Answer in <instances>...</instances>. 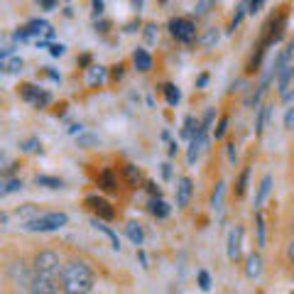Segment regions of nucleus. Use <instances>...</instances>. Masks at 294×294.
Instances as JSON below:
<instances>
[{"label": "nucleus", "instance_id": "obj_1", "mask_svg": "<svg viewBox=\"0 0 294 294\" xmlns=\"http://www.w3.org/2000/svg\"><path fill=\"white\" fill-rule=\"evenodd\" d=\"M35 277L29 284V292H40V294H52L64 289V267L59 263L56 252L44 250L35 257V267H32Z\"/></svg>", "mask_w": 294, "mask_h": 294}, {"label": "nucleus", "instance_id": "obj_9", "mask_svg": "<svg viewBox=\"0 0 294 294\" xmlns=\"http://www.w3.org/2000/svg\"><path fill=\"white\" fill-rule=\"evenodd\" d=\"M240 243H243V225H236L228 236V260L231 263L240 260Z\"/></svg>", "mask_w": 294, "mask_h": 294}, {"label": "nucleus", "instance_id": "obj_48", "mask_svg": "<svg viewBox=\"0 0 294 294\" xmlns=\"http://www.w3.org/2000/svg\"><path fill=\"white\" fill-rule=\"evenodd\" d=\"M69 133H71V135H76V133H84V127H81V125H76V123H74V125H69Z\"/></svg>", "mask_w": 294, "mask_h": 294}, {"label": "nucleus", "instance_id": "obj_30", "mask_svg": "<svg viewBox=\"0 0 294 294\" xmlns=\"http://www.w3.org/2000/svg\"><path fill=\"white\" fill-rule=\"evenodd\" d=\"M248 177H250V169L245 167L243 169V174H240V179H238V186H236V194L238 196L245 194V189H248Z\"/></svg>", "mask_w": 294, "mask_h": 294}, {"label": "nucleus", "instance_id": "obj_4", "mask_svg": "<svg viewBox=\"0 0 294 294\" xmlns=\"http://www.w3.org/2000/svg\"><path fill=\"white\" fill-rule=\"evenodd\" d=\"M292 54H294V42H289L287 49H282V54L277 56V61L272 64L275 74H277V86H280V93H289V84L294 79V64H292Z\"/></svg>", "mask_w": 294, "mask_h": 294}, {"label": "nucleus", "instance_id": "obj_55", "mask_svg": "<svg viewBox=\"0 0 294 294\" xmlns=\"http://www.w3.org/2000/svg\"><path fill=\"white\" fill-rule=\"evenodd\" d=\"M289 260H292V265H294V240H292V245H289Z\"/></svg>", "mask_w": 294, "mask_h": 294}, {"label": "nucleus", "instance_id": "obj_10", "mask_svg": "<svg viewBox=\"0 0 294 294\" xmlns=\"http://www.w3.org/2000/svg\"><path fill=\"white\" fill-rule=\"evenodd\" d=\"M27 32L29 37H42V40H52L54 37V27L49 22H44V20H32L27 25Z\"/></svg>", "mask_w": 294, "mask_h": 294}, {"label": "nucleus", "instance_id": "obj_3", "mask_svg": "<svg viewBox=\"0 0 294 294\" xmlns=\"http://www.w3.org/2000/svg\"><path fill=\"white\" fill-rule=\"evenodd\" d=\"M69 223V216L67 213H37L35 218H29V221H22V228L29 231V233H49V231H59V228H64V225Z\"/></svg>", "mask_w": 294, "mask_h": 294}, {"label": "nucleus", "instance_id": "obj_22", "mask_svg": "<svg viewBox=\"0 0 294 294\" xmlns=\"http://www.w3.org/2000/svg\"><path fill=\"white\" fill-rule=\"evenodd\" d=\"M35 184H37V186H47V189H61V186H64L61 179H56V177H44V174H37V177H35Z\"/></svg>", "mask_w": 294, "mask_h": 294}, {"label": "nucleus", "instance_id": "obj_2", "mask_svg": "<svg viewBox=\"0 0 294 294\" xmlns=\"http://www.w3.org/2000/svg\"><path fill=\"white\" fill-rule=\"evenodd\" d=\"M93 289V272L91 267L74 260L69 265H64V292L69 294H88Z\"/></svg>", "mask_w": 294, "mask_h": 294}, {"label": "nucleus", "instance_id": "obj_46", "mask_svg": "<svg viewBox=\"0 0 294 294\" xmlns=\"http://www.w3.org/2000/svg\"><path fill=\"white\" fill-rule=\"evenodd\" d=\"M206 84H209V76H206V74H201V76H199V81H196V86L201 88V86H206Z\"/></svg>", "mask_w": 294, "mask_h": 294}, {"label": "nucleus", "instance_id": "obj_51", "mask_svg": "<svg viewBox=\"0 0 294 294\" xmlns=\"http://www.w3.org/2000/svg\"><path fill=\"white\" fill-rule=\"evenodd\" d=\"M8 221H10V216H8V213H0V223H3V228L8 225Z\"/></svg>", "mask_w": 294, "mask_h": 294}, {"label": "nucleus", "instance_id": "obj_20", "mask_svg": "<svg viewBox=\"0 0 294 294\" xmlns=\"http://www.w3.org/2000/svg\"><path fill=\"white\" fill-rule=\"evenodd\" d=\"M223 194H225V184L218 182L216 184V191H213V196H211V206H213V211H223Z\"/></svg>", "mask_w": 294, "mask_h": 294}, {"label": "nucleus", "instance_id": "obj_33", "mask_svg": "<svg viewBox=\"0 0 294 294\" xmlns=\"http://www.w3.org/2000/svg\"><path fill=\"white\" fill-rule=\"evenodd\" d=\"M199 287H201L204 292H209V289H211V275L206 272V270H201V272H199Z\"/></svg>", "mask_w": 294, "mask_h": 294}, {"label": "nucleus", "instance_id": "obj_42", "mask_svg": "<svg viewBox=\"0 0 294 294\" xmlns=\"http://www.w3.org/2000/svg\"><path fill=\"white\" fill-rule=\"evenodd\" d=\"M103 15V0H93V17Z\"/></svg>", "mask_w": 294, "mask_h": 294}, {"label": "nucleus", "instance_id": "obj_13", "mask_svg": "<svg viewBox=\"0 0 294 294\" xmlns=\"http://www.w3.org/2000/svg\"><path fill=\"white\" fill-rule=\"evenodd\" d=\"M270 189H272V177L267 174V177H263V182H260V186H257V196H255V201H252V206H255L257 211L263 209V204H265Z\"/></svg>", "mask_w": 294, "mask_h": 294}, {"label": "nucleus", "instance_id": "obj_27", "mask_svg": "<svg viewBox=\"0 0 294 294\" xmlns=\"http://www.w3.org/2000/svg\"><path fill=\"white\" fill-rule=\"evenodd\" d=\"M37 213H40V211L35 209L32 204H25L22 209H17V216H20V221H29V218H35Z\"/></svg>", "mask_w": 294, "mask_h": 294}, {"label": "nucleus", "instance_id": "obj_36", "mask_svg": "<svg viewBox=\"0 0 294 294\" xmlns=\"http://www.w3.org/2000/svg\"><path fill=\"white\" fill-rule=\"evenodd\" d=\"M125 174H127V182L130 184H138V179H140V172H138V167H133V165L125 167Z\"/></svg>", "mask_w": 294, "mask_h": 294}, {"label": "nucleus", "instance_id": "obj_28", "mask_svg": "<svg viewBox=\"0 0 294 294\" xmlns=\"http://www.w3.org/2000/svg\"><path fill=\"white\" fill-rule=\"evenodd\" d=\"M79 147H93L98 145V135H88V133H79Z\"/></svg>", "mask_w": 294, "mask_h": 294}, {"label": "nucleus", "instance_id": "obj_21", "mask_svg": "<svg viewBox=\"0 0 294 294\" xmlns=\"http://www.w3.org/2000/svg\"><path fill=\"white\" fill-rule=\"evenodd\" d=\"M98 184H101L106 191H115V186H118V184H115V174H113L111 169H103V172L98 174Z\"/></svg>", "mask_w": 294, "mask_h": 294}, {"label": "nucleus", "instance_id": "obj_44", "mask_svg": "<svg viewBox=\"0 0 294 294\" xmlns=\"http://www.w3.org/2000/svg\"><path fill=\"white\" fill-rule=\"evenodd\" d=\"M162 177H165V179L172 177V165H162Z\"/></svg>", "mask_w": 294, "mask_h": 294}, {"label": "nucleus", "instance_id": "obj_53", "mask_svg": "<svg viewBox=\"0 0 294 294\" xmlns=\"http://www.w3.org/2000/svg\"><path fill=\"white\" fill-rule=\"evenodd\" d=\"M169 154H172V157L177 154V142H169Z\"/></svg>", "mask_w": 294, "mask_h": 294}, {"label": "nucleus", "instance_id": "obj_31", "mask_svg": "<svg viewBox=\"0 0 294 294\" xmlns=\"http://www.w3.org/2000/svg\"><path fill=\"white\" fill-rule=\"evenodd\" d=\"M22 152H42V142L37 140V138L25 140V142H22Z\"/></svg>", "mask_w": 294, "mask_h": 294}, {"label": "nucleus", "instance_id": "obj_7", "mask_svg": "<svg viewBox=\"0 0 294 294\" xmlns=\"http://www.w3.org/2000/svg\"><path fill=\"white\" fill-rule=\"evenodd\" d=\"M20 93H22V98L29 101L35 108H47V106L52 103V96H49L47 91H42V88H37V86H32V84L20 86Z\"/></svg>", "mask_w": 294, "mask_h": 294}, {"label": "nucleus", "instance_id": "obj_40", "mask_svg": "<svg viewBox=\"0 0 294 294\" xmlns=\"http://www.w3.org/2000/svg\"><path fill=\"white\" fill-rule=\"evenodd\" d=\"M64 52H67V47H64V44H49V54H52V56H61Z\"/></svg>", "mask_w": 294, "mask_h": 294}, {"label": "nucleus", "instance_id": "obj_32", "mask_svg": "<svg viewBox=\"0 0 294 294\" xmlns=\"http://www.w3.org/2000/svg\"><path fill=\"white\" fill-rule=\"evenodd\" d=\"M199 127V125H196ZM196 127H194V118L189 115L186 120H184V127H182V138H186V140H191V135L196 133Z\"/></svg>", "mask_w": 294, "mask_h": 294}, {"label": "nucleus", "instance_id": "obj_19", "mask_svg": "<svg viewBox=\"0 0 294 294\" xmlns=\"http://www.w3.org/2000/svg\"><path fill=\"white\" fill-rule=\"evenodd\" d=\"M125 233H127V238L133 240L135 245H142V240H145V233H142V225H140V223L130 221V223L125 225Z\"/></svg>", "mask_w": 294, "mask_h": 294}, {"label": "nucleus", "instance_id": "obj_25", "mask_svg": "<svg viewBox=\"0 0 294 294\" xmlns=\"http://www.w3.org/2000/svg\"><path fill=\"white\" fill-rule=\"evenodd\" d=\"M22 189V182L20 179H5L3 182V189H0V196H10L15 191H20Z\"/></svg>", "mask_w": 294, "mask_h": 294}, {"label": "nucleus", "instance_id": "obj_35", "mask_svg": "<svg viewBox=\"0 0 294 294\" xmlns=\"http://www.w3.org/2000/svg\"><path fill=\"white\" fill-rule=\"evenodd\" d=\"M263 5H265V0H248V15H257L263 10Z\"/></svg>", "mask_w": 294, "mask_h": 294}, {"label": "nucleus", "instance_id": "obj_8", "mask_svg": "<svg viewBox=\"0 0 294 294\" xmlns=\"http://www.w3.org/2000/svg\"><path fill=\"white\" fill-rule=\"evenodd\" d=\"M86 206L93 211L101 221H113V218H115V209H113L106 199H101V196H88V199H86Z\"/></svg>", "mask_w": 294, "mask_h": 294}, {"label": "nucleus", "instance_id": "obj_16", "mask_svg": "<svg viewBox=\"0 0 294 294\" xmlns=\"http://www.w3.org/2000/svg\"><path fill=\"white\" fill-rule=\"evenodd\" d=\"M0 67H3V71H5V74H20V71H22V59H20V56H3V59H0Z\"/></svg>", "mask_w": 294, "mask_h": 294}, {"label": "nucleus", "instance_id": "obj_37", "mask_svg": "<svg viewBox=\"0 0 294 294\" xmlns=\"http://www.w3.org/2000/svg\"><path fill=\"white\" fill-rule=\"evenodd\" d=\"M145 40H147V44L157 42V27H154V25H147V27H145Z\"/></svg>", "mask_w": 294, "mask_h": 294}, {"label": "nucleus", "instance_id": "obj_45", "mask_svg": "<svg viewBox=\"0 0 294 294\" xmlns=\"http://www.w3.org/2000/svg\"><path fill=\"white\" fill-rule=\"evenodd\" d=\"M147 191L152 196H159V186H157V184H147Z\"/></svg>", "mask_w": 294, "mask_h": 294}, {"label": "nucleus", "instance_id": "obj_18", "mask_svg": "<svg viewBox=\"0 0 294 294\" xmlns=\"http://www.w3.org/2000/svg\"><path fill=\"white\" fill-rule=\"evenodd\" d=\"M270 106H257V123H255V135H263L267 125V118H270Z\"/></svg>", "mask_w": 294, "mask_h": 294}, {"label": "nucleus", "instance_id": "obj_39", "mask_svg": "<svg viewBox=\"0 0 294 294\" xmlns=\"http://www.w3.org/2000/svg\"><path fill=\"white\" fill-rule=\"evenodd\" d=\"M284 127H287V130H294V106L287 111V115H284Z\"/></svg>", "mask_w": 294, "mask_h": 294}, {"label": "nucleus", "instance_id": "obj_43", "mask_svg": "<svg viewBox=\"0 0 294 294\" xmlns=\"http://www.w3.org/2000/svg\"><path fill=\"white\" fill-rule=\"evenodd\" d=\"M37 3L42 5L44 10H54V8H56V0H37Z\"/></svg>", "mask_w": 294, "mask_h": 294}, {"label": "nucleus", "instance_id": "obj_41", "mask_svg": "<svg viewBox=\"0 0 294 294\" xmlns=\"http://www.w3.org/2000/svg\"><path fill=\"white\" fill-rule=\"evenodd\" d=\"M213 115H216V113H213V108H209V111H206V115H204V123H201V127H206V130H209L211 123H213Z\"/></svg>", "mask_w": 294, "mask_h": 294}, {"label": "nucleus", "instance_id": "obj_38", "mask_svg": "<svg viewBox=\"0 0 294 294\" xmlns=\"http://www.w3.org/2000/svg\"><path fill=\"white\" fill-rule=\"evenodd\" d=\"M225 130H228V118H221V120H218V127H216V140L223 138Z\"/></svg>", "mask_w": 294, "mask_h": 294}, {"label": "nucleus", "instance_id": "obj_5", "mask_svg": "<svg viewBox=\"0 0 294 294\" xmlns=\"http://www.w3.org/2000/svg\"><path fill=\"white\" fill-rule=\"evenodd\" d=\"M169 32L174 40H179L184 44H191L196 40V25L191 20H184V17H177L169 22Z\"/></svg>", "mask_w": 294, "mask_h": 294}, {"label": "nucleus", "instance_id": "obj_23", "mask_svg": "<svg viewBox=\"0 0 294 294\" xmlns=\"http://www.w3.org/2000/svg\"><path fill=\"white\" fill-rule=\"evenodd\" d=\"M103 79H106V67H91L88 69V84L91 86L103 84Z\"/></svg>", "mask_w": 294, "mask_h": 294}, {"label": "nucleus", "instance_id": "obj_34", "mask_svg": "<svg viewBox=\"0 0 294 294\" xmlns=\"http://www.w3.org/2000/svg\"><path fill=\"white\" fill-rule=\"evenodd\" d=\"M257 243L265 245V218H263V213H257Z\"/></svg>", "mask_w": 294, "mask_h": 294}, {"label": "nucleus", "instance_id": "obj_6", "mask_svg": "<svg viewBox=\"0 0 294 294\" xmlns=\"http://www.w3.org/2000/svg\"><path fill=\"white\" fill-rule=\"evenodd\" d=\"M206 127H196V133L191 135V140H189V152H186V162L189 165H194L196 159H199V154L206 150V145H209V138H206Z\"/></svg>", "mask_w": 294, "mask_h": 294}, {"label": "nucleus", "instance_id": "obj_24", "mask_svg": "<svg viewBox=\"0 0 294 294\" xmlns=\"http://www.w3.org/2000/svg\"><path fill=\"white\" fill-rule=\"evenodd\" d=\"M165 98H167L169 106H177V103L182 101V91H179L174 84H167L165 86Z\"/></svg>", "mask_w": 294, "mask_h": 294}, {"label": "nucleus", "instance_id": "obj_17", "mask_svg": "<svg viewBox=\"0 0 294 294\" xmlns=\"http://www.w3.org/2000/svg\"><path fill=\"white\" fill-rule=\"evenodd\" d=\"M150 213H152L154 218H167L169 216V204L167 201H162L159 196L150 201Z\"/></svg>", "mask_w": 294, "mask_h": 294}, {"label": "nucleus", "instance_id": "obj_15", "mask_svg": "<svg viewBox=\"0 0 294 294\" xmlns=\"http://www.w3.org/2000/svg\"><path fill=\"white\" fill-rule=\"evenodd\" d=\"M133 61H135L138 71H150V69H152V56L147 54V49H135Z\"/></svg>", "mask_w": 294, "mask_h": 294}, {"label": "nucleus", "instance_id": "obj_26", "mask_svg": "<svg viewBox=\"0 0 294 294\" xmlns=\"http://www.w3.org/2000/svg\"><path fill=\"white\" fill-rule=\"evenodd\" d=\"M218 37H221V35H218V29L211 27V29H206V35L201 37V44H204V47H213V44L218 42Z\"/></svg>", "mask_w": 294, "mask_h": 294}, {"label": "nucleus", "instance_id": "obj_50", "mask_svg": "<svg viewBox=\"0 0 294 294\" xmlns=\"http://www.w3.org/2000/svg\"><path fill=\"white\" fill-rule=\"evenodd\" d=\"M228 157H231V162H236V145H228Z\"/></svg>", "mask_w": 294, "mask_h": 294}, {"label": "nucleus", "instance_id": "obj_29", "mask_svg": "<svg viewBox=\"0 0 294 294\" xmlns=\"http://www.w3.org/2000/svg\"><path fill=\"white\" fill-rule=\"evenodd\" d=\"M245 13H248V0L238 5V10H236V17H233V22H231V32H233V29H236V27L240 25V20L245 17Z\"/></svg>", "mask_w": 294, "mask_h": 294}, {"label": "nucleus", "instance_id": "obj_12", "mask_svg": "<svg viewBox=\"0 0 294 294\" xmlns=\"http://www.w3.org/2000/svg\"><path fill=\"white\" fill-rule=\"evenodd\" d=\"M245 275H248L250 280H257V277L263 275V257H260V252H250V255H248Z\"/></svg>", "mask_w": 294, "mask_h": 294}, {"label": "nucleus", "instance_id": "obj_52", "mask_svg": "<svg viewBox=\"0 0 294 294\" xmlns=\"http://www.w3.org/2000/svg\"><path fill=\"white\" fill-rule=\"evenodd\" d=\"M138 255H140V263H142V267H147V255H145V252H138Z\"/></svg>", "mask_w": 294, "mask_h": 294}, {"label": "nucleus", "instance_id": "obj_11", "mask_svg": "<svg viewBox=\"0 0 294 294\" xmlns=\"http://www.w3.org/2000/svg\"><path fill=\"white\" fill-rule=\"evenodd\" d=\"M191 191H194V184H191V179H189V177L179 179V184H177V206H179V209H184V206L189 204Z\"/></svg>", "mask_w": 294, "mask_h": 294}, {"label": "nucleus", "instance_id": "obj_49", "mask_svg": "<svg viewBox=\"0 0 294 294\" xmlns=\"http://www.w3.org/2000/svg\"><path fill=\"white\" fill-rule=\"evenodd\" d=\"M120 76H123V67H120V64H118V67H115V71H113V79H115V81H118V79H120Z\"/></svg>", "mask_w": 294, "mask_h": 294}, {"label": "nucleus", "instance_id": "obj_47", "mask_svg": "<svg viewBox=\"0 0 294 294\" xmlns=\"http://www.w3.org/2000/svg\"><path fill=\"white\" fill-rule=\"evenodd\" d=\"M47 76H49L52 81H59V79H61V76H59V74H56L54 69H47Z\"/></svg>", "mask_w": 294, "mask_h": 294}, {"label": "nucleus", "instance_id": "obj_14", "mask_svg": "<svg viewBox=\"0 0 294 294\" xmlns=\"http://www.w3.org/2000/svg\"><path fill=\"white\" fill-rule=\"evenodd\" d=\"M91 225H93L96 231H101L106 238L111 240V248H113V250H120V240H118V236H115V231H111L108 225L101 223V218H93V221H91Z\"/></svg>", "mask_w": 294, "mask_h": 294}, {"label": "nucleus", "instance_id": "obj_54", "mask_svg": "<svg viewBox=\"0 0 294 294\" xmlns=\"http://www.w3.org/2000/svg\"><path fill=\"white\" fill-rule=\"evenodd\" d=\"M88 61H91V56H88V54L81 56V67H88Z\"/></svg>", "mask_w": 294, "mask_h": 294}]
</instances>
